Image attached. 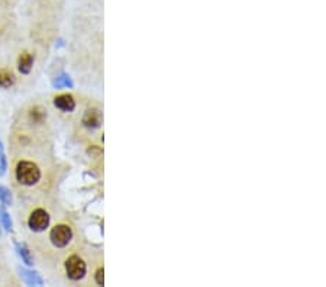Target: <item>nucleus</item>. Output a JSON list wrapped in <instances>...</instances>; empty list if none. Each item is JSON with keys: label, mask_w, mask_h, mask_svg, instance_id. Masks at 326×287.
<instances>
[{"label": "nucleus", "mask_w": 326, "mask_h": 287, "mask_svg": "<svg viewBox=\"0 0 326 287\" xmlns=\"http://www.w3.org/2000/svg\"><path fill=\"white\" fill-rule=\"evenodd\" d=\"M16 179L21 185H37L41 179V170L31 161H21L16 167Z\"/></svg>", "instance_id": "obj_1"}, {"label": "nucleus", "mask_w": 326, "mask_h": 287, "mask_svg": "<svg viewBox=\"0 0 326 287\" xmlns=\"http://www.w3.org/2000/svg\"><path fill=\"white\" fill-rule=\"evenodd\" d=\"M51 242L58 248L68 245V242L73 238V231L71 228L67 225H57L52 228L51 234H49Z\"/></svg>", "instance_id": "obj_2"}, {"label": "nucleus", "mask_w": 326, "mask_h": 287, "mask_svg": "<svg viewBox=\"0 0 326 287\" xmlns=\"http://www.w3.org/2000/svg\"><path fill=\"white\" fill-rule=\"evenodd\" d=\"M65 271H67V276L71 280H80L86 274V263L83 261L80 257L71 255L65 261Z\"/></svg>", "instance_id": "obj_3"}, {"label": "nucleus", "mask_w": 326, "mask_h": 287, "mask_svg": "<svg viewBox=\"0 0 326 287\" xmlns=\"http://www.w3.org/2000/svg\"><path fill=\"white\" fill-rule=\"evenodd\" d=\"M28 225H29V228L32 231L41 232V231H44L45 228H48V225H49V215L44 209H37L29 216Z\"/></svg>", "instance_id": "obj_4"}, {"label": "nucleus", "mask_w": 326, "mask_h": 287, "mask_svg": "<svg viewBox=\"0 0 326 287\" xmlns=\"http://www.w3.org/2000/svg\"><path fill=\"white\" fill-rule=\"evenodd\" d=\"M83 123H84V126L92 128V129L99 128L100 123H102V113H100L97 109H90V110H87L86 115H84V118H83Z\"/></svg>", "instance_id": "obj_5"}, {"label": "nucleus", "mask_w": 326, "mask_h": 287, "mask_svg": "<svg viewBox=\"0 0 326 287\" xmlns=\"http://www.w3.org/2000/svg\"><path fill=\"white\" fill-rule=\"evenodd\" d=\"M54 104H55V107H58L62 112H73L74 107H76V102H74L73 96H70V95H61V96L55 97Z\"/></svg>", "instance_id": "obj_6"}, {"label": "nucleus", "mask_w": 326, "mask_h": 287, "mask_svg": "<svg viewBox=\"0 0 326 287\" xmlns=\"http://www.w3.org/2000/svg\"><path fill=\"white\" fill-rule=\"evenodd\" d=\"M32 64H34V57H32V54H29V52H22L21 57H19V61H18V67H19V71H21L22 74H28V73H31V70H32Z\"/></svg>", "instance_id": "obj_7"}, {"label": "nucleus", "mask_w": 326, "mask_h": 287, "mask_svg": "<svg viewBox=\"0 0 326 287\" xmlns=\"http://www.w3.org/2000/svg\"><path fill=\"white\" fill-rule=\"evenodd\" d=\"M21 277L25 280V283L29 285V286H41L42 283H44L38 273H32V271L21 270Z\"/></svg>", "instance_id": "obj_8"}, {"label": "nucleus", "mask_w": 326, "mask_h": 287, "mask_svg": "<svg viewBox=\"0 0 326 287\" xmlns=\"http://www.w3.org/2000/svg\"><path fill=\"white\" fill-rule=\"evenodd\" d=\"M16 245V249H18V254L21 255L22 261L28 266H32L34 264V260H32V254L29 251V248L25 245V244H21V242H15Z\"/></svg>", "instance_id": "obj_9"}, {"label": "nucleus", "mask_w": 326, "mask_h": 287, "mask_svg": "<svg viewBox=\"0 0 326 287\" xmlns=\"http://www.w3.org/2000/svg\"><path fill=\"white\" fill-rule=\"evenodd\" d=\"M15 84V76L7 70H0V87L7 89Z\"/></svg>", "instance_id": "obj_10"}, {"label": "nucleus", "mask_w": 326, "mask_h": 287, "mask_svg": "<svg viewBox=\"0 0 326 287\" xmlns=\"http://www.w3.org/2000/svg\"><path fill=\"white\" fill-rule=\"evenodd\" d=\"M54 87L57 89H61V87H73V82L68 76L62 74L60 77H57V80L54 82Z\"/></svg>", "instance_id": "obj_11"}, {"label": "nucleus", "mask_w": 326, "mask_h": 287, "mask_svg": "<svg viewBox=\"0 0 326 287\" xmlns=\"http://www.w3.org/2000/svg\"><path fill=\"white\" fill-rule=\"evenodd\" d=\"M31 118L35 121V122H42L44 118H45V110L42 107H34L31 110Z\"/></svg>", "instance_id": "obj_12"}, {"label": "nucleus", "mask_w": 326, "mask_h": 287, "mask_svg": "<svg viewBox=\"0 0 326 287\" xmlns=\"http://www.w3.org/2000/svg\"><path fill=\"white\" fill-rule=\"evenodd\" d=\"M0 202H3L4 205H10L12 203L10 191L6 187H3V186H0Z\"/></svg>", "instance_id": "obj_13"}, {"label": "nucleus", "mask_w": 326, "mask_h": 287, "mask_svg": "<svg viewBox=\"0 0 326 287\" xmlns=\"http://www.w3.org/2000/svg\"><path fill=\"white\" fill-rule=\"evenodd\" d=\"M0 221H1V224H3V226H4L6 231H12V221H10V216H9L3 209H0Z\"/></svg>", "instance_id": "obj_14"}, {"label": "nucleus", "mask_w": 326, "mask_h": 287, "mask_svg": "<svg viewBox=\"0 0 326 287\" xmlns=\"http://www.w3.org/2000/svg\"><path fill=\"white\" fill-rule=\"evenodd\" d=\"M6 168H7V161H6V155H4L3 144L0 143V176H4Z\"/></svg>", "instance_id": "obj_15"}, {"label": "nucleus", "mask_w": 326, "mask_h": 287, "mask_svg": "<svg viewBox=\"0 0 326 287\" xmlns=\"http://www.w3.org/2000/svg\"><path fill=\"white\" fill-rule=\"evenodd\" d=\"M96 280H97V285L102 286L103 282H104V279H103V268H99V270H97V273H96Z\"/></svg>", "instance_id": "obj_16"}]
</instances>
